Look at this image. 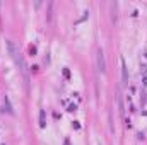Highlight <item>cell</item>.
Returning a JSON list of instances; mask_svg holds the SVG:
<instances>
[{"instance_id":"cell-1","label":"cell","mask_w":147,"mask_h":145,"mask_svg":"<svg viewBox=\"0 0 147 145\" xmlns=\"http://www.w3.org/2000/svg\"><path fill=\"white\" fill-rule=\"evenodd\" d=\"M7 48H9V53H10V56L14 58L16 65L19 67V70H21V73H22V77H24V80H26V85H29V68H28V63H26L24 56L17 51L14 41H10V39H7Z\"/></svg>"},{"instance_id":"cell-2","label":"cell","mask_w":147,"mask_h":145,"mask_svg":"<svg viewBox=\"0 0 147 145\" xmlns=\"http://www.w3.org/2000/svg\"><path fill=\"white\" fill-rule=\"evenodd\" d=\"M96 65H98V70L101 73L106 72V60H105V51L101 48H98L96 51Z\"/></svg>"},{"instance_id":"cell-5","label":"cell","mask_w":147,"mask_h":145,"mask_svg":"<svg viewBox=\"0 0 147 145\" xmlns=\"http://www.w3.org/2000/svg\"><path fill=\"white\" fill-rule=\"evenodd\" d=\"M45 116H46V114H45V109H41V111H39V126H41V128L46 126V119H45Z\"/></svg>"},{"instance_id":"cell-3","label":"cell","mask_w":147,"mask_h":145,"mask_svg":"<svg viewBox=\"0 0 147 145\" xmlns=\"http://www.w3.org/2000/svg\"><path fill=\"white\" fill-rule=\"evenodd\" d=\"M120 63H121V84L127 85L128 84V68H127V63L123 58H120Z\"/></svg>"},{"instance_id":"cell-4","label":"cell","mask_w":147,"mask_h":145,"mask_svg":"<svg viewBox=\"0 0 147 145\" xmlns=\"http://www.w3.org/2000/svg\"><path fill=\"white\" fill-rule=\"evenodd\" d=\"M3 111H7L9 114H14V109H12V106H10V101H9L7 96H3Z\"/></svg>"}]
</instances>
